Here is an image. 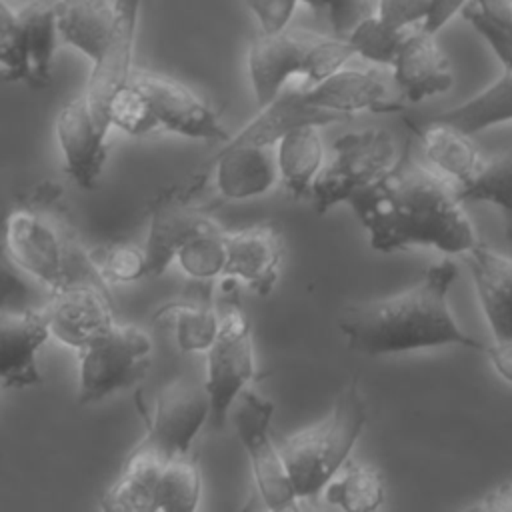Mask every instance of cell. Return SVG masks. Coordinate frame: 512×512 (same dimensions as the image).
<instances>
[{
  "label": "cell",
  "mask_w": 512,
  "mask_h": 512,
  "mask_svg": "<svg viewBox=\"0 0 512 512\" xmlns=\"http://www.w3.org/2000/svg\"><path fill=\"white\" fill-rule=\"evenodd\" d=\"M284 258V236L270 222L228 232L226 266L222 278L246 284L260 296H268L278 278Z\"/></svg>",
  "instance_id": "obj_18"
},
{
  "label": "cell",
  "mask_w": 512,
  "mask_h": 512,
  "mask_svg": "<svg viewBox=\"0 0 512 512\" xmlns=\"http://www.w3.org/2000/svg\"><path fill=\"white\" fill-rule=\"evenodd\" d=\"M320 126L306 124L284 134L276 144L278 174L294 198H310L312 184L324 166Z\"/></svg>",
  "instance_id": "obj_27"
},
{
  "label": "cell",
  "mask_w": 512,
  "mask_h": 512,
  "mask_svg": "<svg viewBox=\"0 0 512 512\" xmlns=\"http://www.w3.org/2000/svg\"><path fill=\"white\" fill-rule=\"evenodd\" d=\"M460 16H464L470 22V26L484 38V42L492 48V52L502 62V66L512 70V30H504V28H498L496 24L488 22L470 4H466L462 8Z\"/></svg>",
  "instance_id": "obj_38"
},
{
  "label": "cell",
  "mask_w": 512,
  "mask_h": 512,
  "mask_svg": "<svg viewBox=\"0 0 512 512\" xmlns=\"http://www.w3.org/2000/svg\"><path fill=\"white\" fill-rule=\"evenodd\" d=\"M22 28H24V42L26 54L30 64L32 86H46L52 74V60L56 42L60 40L56 28V16L52 2L46 0H32L18 10Z\"/></svg>",
  "instance_id": "obj_29"
},
{
  "label": "cell",
  "mask_w": 512,
  "mask_h": 512,
  "mask_svg": "<svg viewBox=\"0 0 512 512\" xmlns=\"http://www.w3.org/2000/svg\"><path fill=\"white\" fill-rule=\"evenodd\" d=\"M398 160L390 132L368 128L346 132L334 140V156L312 184V204L318 214L350 202L356 194L386 176Z\"/></svg>",
  "instance_id": "obj_7"
},
{
  "label": "cell",
  "mask_w": 512,
  "mask_h": 512,
  "mask_svg": "<svg viewBox=\"0 0 512 512\" xmlns=\"http://www.w3.org/2000/svg\"><path fill=\"white\" fill-rule=\"evenodd\" d=\"M326 502L348 512H370L384 502L382 474L360 462H346L322 490Z\"/></svg>",
  "instance_id": "obj_30"
},
{
  "label": "cell",
  "mask_w": 512,
  "mask_h": 512,
  "mask_svg": "<svg viewBox=\"0 0 512 512\" xmlns=\"http://www.w3.org/2000/svg\"><path fill=\"white\" fill-rule=\"evenodd\" d=\"M460 202H490L496 204L504 216L512 214V140L492 156L482 160L478 170L464 184H456Z\"/></svg>",
  "instance_id": "obj_31"
},
{
  "label": "cell",
  "mask_w": 512,
  "mask_h": 512,
  "mask_svg": "<svg viewBox=\"0 0 512 512\" xmlns=\"http://www.w3.org/2000/svg\"><path fill=\"white\" fill-rule=\"evenodd\" d=\"M366 420V402L356 378H352L322 420L288 436L278 446L300 500L322 494L324 486L348 462Z\"/></svg>",
  "instance_id": "obj_4"
},
{
  "label": "cell",
  "mask_w": 512,
  "mask_h": 512,
  "mask_svg": "<svg viewBox=\"0 0 512 512\" xmlns=\"http://www.w3.org/2000/svg\"><path fill=\"white\" fill-rule=\"evenodd\" d=\"M432 0H378L376 16L398 28H412L424 24L428 18Z\"/></svg>",
  "instance_id": "obj_39"
},
{
  "label": "cell",
  "mask_w": 512,
  "mask_h": 512,
  "mask_svg": "<svg viewBox=\"0 0 512 512\" xmlns=\"http://www.w3.org/2000/svg\"><path fill=\"white\" fill-rule=\"evenodd\" d=\"M238 282L224 278V300L218 304L220 324L214 342L206 354L204 388L210 398V422L220 428L234 406L236 398L254 378V346L252 328L244 308L238 302Z\"/></svg>",
  "instance_id": "obj_6"
},
{
  "label": "cell",
  "mask_w": 512,
  "mask_h": 512,
  "mask_svg": "<svg viewBox=\"0 0 512 512\" xmlns=\"http://www.w3.org/2000/svg\"><path fill=\"white\" fill-rule=\"evenodd\" d=\"M210 420V398L204 384L178 378L164 384L154 398L146 440L164 460L190 454L200 428Z\"/></svg>",
  "instance_id": "obj_13"
},
{
  "label": "cell",
  "mask_w": 512,
  "mask_h": 512,
  "mask_svg": "<svg viewBox=\"0 0 512 512\" xmlns=\"http://www.w3.org/2000/svg\"><path fill=\"white\" fill-rule=\"evenodd\" d=\"M308 4L314 12H328V0H300Z\"/></svg>",
  "instance_id": "obj_46"
},
{
  "label": "cell",
  "mask_w": 512,
  "mask_h": 512,
  "mask_svg": "<svg viewBox=\"0 0 512 512\" xmlns=\"http://www.w3.org/2000/svg\"><path fill=\"white\" fill-rule=\"evenodd\" d=\"M406 124L420 138L424 158L432 168L454 180L456 184H464L474 176L480 166L478 150L472 142V136L436 120H408Z\"/></svg>",
  "instance_id": "obj_25"
},
{
  "label": "cell",
  "mask_w": 512,
  "mask_h": 512,
  "mask_svg": "<svg viewBox=\"0 0 512 512\" xmlns=\"http://www.w3.org/2000/svg\"><path fill=\"white\" fill-rule=\"evenodd\" d=\"M58 36L88 60L102 54L114 18L112 0H54Z\"/></svg>",
  "instance_id": "obj_26"
},
{
  "label": "cell",
  "mask_w": 512,
  "mask_h": 512,
  "mask_svg": "<svg viewBox=\"0 0 512 512\" xmlns=\"http://www.w3.org/2000/svg\"><path fill=\"white\" fill-rule=\"evenodd\" d=\"M456 276V264L446 258L430 264L416 284L400 292L344 306L338 330L348 348L364 356L450 344L480 350L482 342L458 326L448 306V292Z\"/></svg>",
  "instance_id": "obj_2"
},
{
  "label": "cell",
  "mask_w": 512,
  "mask_h": 512,
  "mask_svg": "<svg viewBox=\"0 0 512 512\" xmlns=\"http://www.w3.org/2000/svg\"><path fill=\"white\" fill-rule=\"evenodd\" d=\"M110 126L120 128L130 136H144L160 130L148 98L132 82L122 86L108 106Z\"/></svg>",
  "instance_id": "obj_36"
},
{
  "label": "cell",
  "mask_w": 512,
  "mask_h": 512,
  "mask_svg": "<svg viewBox=\"0 0 512 512\" xmlns=\"http://www.w3.org/2000/svg\"><path fill=\"white\" fill-rule=\"evenodd\" d=\"M214 292L216 280L190 278L176 300L162 304L154 312L156 320H174L176 342L182 352H206L214 342L220 324Z\"/></svg>",
  "instance_id": "obj_22"
},
{
  "label": "cell",
  "mask_w": 512,
  "mask_h": 512,
  "mask_svg": "<svg viewBox=\"0 0 512 512\" xmlns=\"http://www.w3.org/2000/svg\"><path fill=\"white\" fill-rule=\"evenodd\" d=\"M470 0H432L428 18L424 20V28L432 34H438L454 16H458L462 12V8L468 4Z\"/></svg>",
  "instance_id": "obj_43"
},
{
  "label": "cell",
  "mask_w": 512,
  "mask_h": 512,
  "mask_svg": "<svg viewBox=\"0 0 512 512\" xmlns=\"http://www.w3.org/2000/svg\"><path fill=\"white\" fill-rule=\"evenodd\" d=\"M368 0H328V18L334 34L346 36L354 24L370 14Z\"/></svg>",
  "instance_id": "obj_41"
},
{
  "label": "cell",
  "mask_w": 512,
  "mask_h": 512,
  "mask_svg": "<svg viewBox=\"0 0 512 512\" xmlns=\"http://www.w3.org/2000/svg\"><path fill=\"white\" fill-rule=\"evenodd\" d=\"M272 414V400L244 388L232 406V424L246 450L262 504L268 510H296L300 498L294 490L280 448L272 440Z\"/></svg>",
  "instance_id": "obj_9"
},
{
  "label": "cell",
  "mask_w": 512,
  "mask_h": 512,
  "mask_svg": "<svg viewBox=\"0 0 512 512\" xmlns=\"http://www.w3.org/2000/svg\"><path fill=\"white\" fill-rule=\"evenodd\" d=\"M348 204L378 252L426 246L444 254H466L480 242L456 182L416 162L410 142L394 168Z\"/></svg>",
  "instance_id": "obj_1"
},
{
  "label": "cell",
  "mask_w": 512,
  "mask_h": 512,
  "mask_svg": "<svg viewBox=\"0 0 512 512\" xmlns=\"http://www.w3.org/2000/svg\"><path fill=\"white\" fill-rule=\"evenodd\" d=\"M40 310L50 338L74 350L118 322L112 310L110 284L102 274L80 276L62 284L50 292Z\"/></svg>",
  "instance_id": "obj_11"
},
{
  "label": "cell",
  "mask_w": 512,
  "mask_h": 512,
  "mask_svg": "<svg viewBox=\"0 0 512 512\" xmlns=\"http://www.w3.org/2000/svg\"><path fill=\"white\" fill-rule=\"evenodd\" d=\"M114 2V18L112 28L106 40V46L96 62H92V74L88 78L84 100L94 114V118L106 126L108 120V106L112 96L130 82L132 76V56H134V42H136V26H138V12L140 0H112Z\"/></svg>",
  "instance_id": "obj_14"
},
{
  "label": "cell",
  "mask_w": 512,
  "mask_h": 512,
  "mask_svg": "<svg viewBox=\"0 0 512 512\" xmlns=\"http://www.w3.org/2000/svg\"><path fill=\"white\" fill-rule=\"evenodd\" d=\"M470 510H498V512H512V480L504 482L490 492H486L478 502L468 506Z\"/></svg>",
  "instance_id": "obj_44"
},
{
  "label": "cell",
  "mask_w": 512,
  "mask_h": 512,
  "mask_svg": "<svg viewBox=\"0 0 512 512\" xmlns=\"http://www.w3.org/2000/svg\"><path fill=\"white\" fill-rule=\"evenodd\" d=\"M78 352V402L92 404L136 384L152 352L150 336L134 326L116 322Z\"/></svg>",
  "instance_id": "obj_8"
},
{
  "label": "cell",
  "mask_w": 512,
  "mask_h": 512,
  "mask_svg": "<svg viewBox=\"0 0 512 512\" xmlns=\"http://www.w3.org/2000/svg\"><path fill=\"white\" fill-rule=\"evenodd\" d=\"M344 120H348V116L308 104L302 96V88L282 90L274 100L260 106V112L244 124L240 132L232 134L228 142L276 146L284 134L298 126H326Z\"/></svg>",
  "instance_id": "obj_23"
},
{
  "label": "cell",
  "mask_w": 512,
  "mask_h": 512,
  "mask_svg": "<svg viewBox=\"0 0 512 512\" xmlns=\"http://www.w3.org/2000/svg\"><path fill=\"white\" fill-rule=\"evenodd\" d=\"M2 240L14 264L50 292L90 274H102L66 210L62 188L36 184L10 208Z\"/></svg>",
  "instance_id": "obj_3"
},
{
  "label": "cell",
  "mask_w": 512,
  "mask_h": 512,
  "mask_svg": "<svg viewBox=\"0 0 512 512\" xmlns=\"http://www.w3.org/2000/svg\"><path fill=\"white\" fill-rule=\"evenodd\" d=\"M428 120L444 122L468 136L496 124L512 122V70L504 68V72L492 84L474 94L470 100L428 116Z\"/></svg>",
  "instance_id": "obj_28"
},
{
  "label": "cell",
  "mask_w": 512,
  "mask_h": 512,
  "mask_svg": "<svg viewBox=\"0 0 512 512\" xmlns=\"http://www.w3.org/2000/svg\"><path fill=\"white\" fill-rule=\"evenodd\" d=\"M206 180L208 172L202 170L186 184L168 186L150 200L144 240L146 278L160 276L172 262H176L180 248L214 220L200 204Z\"/></svg>",
  "instance_id": "obj_10"
},
{
  "label": "cell",
  "mask_w": 512,
  "mask_h": 512,
  "mask_svg": "<svg viewBox=\"0 0 512 512\" xmlns=\"http://www.w3.org/2000/svg\"><path fill=\"white\" fill-rule=\"evenodd\" d=\"M390 70L400 98L408 102H422L444 94L454 84L448 56L440 48L436 34L428 32L422 24L408 30Z\"/></svg>",
  "instance_id": "obj_17"
},
{
  "label": "cell",
  "mask_w": 512,
  "mask_h": 512,
  "mask_svg": "<svg viewBox=\"0 0 512 512\" xmlns=\"http://www.w3.org/2000/svg\"><path fill=\"white\" fill-rule=\"evenodd\" d=\"M0 68L4 82L32 84L20 14L4 0H0Z\"/></svg>",
  "instance_id": "obj_35"
},
{
  "label": "cell",
  "mask_w": 512,
  "mask_h": 512,
  "mask_svg": "<svg viewBox=\"0 0 512 512\" xmlns=\"http://www.w3.org/2000/svg\"><path fill=\"white\" fill-rule=\"evenodd\" d=\"M228 232L210 220L198 234H194L176 254V264L188 278L218 280L226 266Z\"/></svg>",
  "instance_id": "obj_33"
},
{
  "label": "cell",
  "mask_w": 512,
  "mask_h": 512,
  "mask_svg": "<svg viewBox=\"0 0 512 512\" xmlns=\"http://www.w3.org/2000/svg\"><path fill=\"white\" fill-rule=\"evenodd\" d=\"M50 338L40 308L0 310V384L30 388L42 382L38 352Z\"/></svg>",
  "instance_id": "obj_20"
},
{
  "label": "cell",
  "mask_w": 512,
  "mask_h": 512,
  "mask_svg": "<svg viewBox=\"0 0 512 512\" xmlns=\"http://www.w3.org/2000/svg\"><path fill=\"white\" fill-rule=\"evenodd\" d=\"M260 24V32L284 30L300 0H244Z\"/></svg>",
  "instance_id": "obj_40"
},
{
  "label": "cell",
  "mask_w": 512,
  "mask_h": 512,
  "mask_svg": "<svg viewBox=\"0 0 512 512\" xmlns=\"http://www.w3.org/2000/svg\"><path fill=\"white\" fill-rule=\"evenodd\" d=\"M108 284H128L146 278L144 246L134 242H114L96 260Z\"/></svg>",
  "instance_id": "obj_37"
},
{
  "label": "cell",
  "mask_w": 512,
  "mask_h": 512,
  "mask_svg": "<svg viewBox=\"0 0 512 512\" xmlns=\"http://www.w3.org/2000/svg\"><path fill=\"white\" fill-rule=\"evenodd\" d=\"M130 82L148 98L160 130L214 144H224L230 138L218 112L180 80L148 70H132Z\"/></svg>",
  "instance_id": "obj_12"
},
{
  "label": "cell",
  "mask_w": 512,
  "mask_h": 512,
  "mask_svg": "<svg viewBox=\"0 0 512 512\" xmlns=\"http://www.w3.org/2000/svg\"><path fill=\"white\" fill-rule=\"evenodd\" d=\"M204 172L214 174L216 190L228 200H248L266 194L276 180V146L224 142L204 164Z\"/></svg>",
  "instance_id": "obj_19"
},
{
  "label": "cell",
  "mask_w": 512,
  "mask_h": 512,
  "mask_svg": "<svg viewBox=\"0 0 512 512\" xmlns=\"http://www.w3.org/2000/svg\"><path fill=\"white\" fill-rule=\"evenodd\" d=\"M506 236H508V240L512 242V214L506 216Z\"/></svg>",
  "instance_id": "obj_47"
},
{
  "label": "cell",
  "mask_w": 512,
  "mask_h": 512,
  "mask_svg": "<svg viewBox=\"0 0 512 512\" xmlns=\"http://www.w3.org/2000/svg\"><path fill=\"white\" fill-rule=\"evenodd\" d=\"M408 30L410 28H398L384 22L372 10L358 24L352 26V30L346 34V40L350 42L356 56H362L372 64H382L390 68Z\"/></svg>",
  "instance_id": "obj_34"
},
{
  "label": "cell",
  "mask_w": 512,
  "mask_h": 512,
  "mask_svg": "<svg viewBox=\"0 0 512 512\" xmlns=\"http://www.w3.org/2000/svg\"><path fill=\"white\" fill-rule=\"evenodd\" d=\"M24 276L26 274L8 256V250H6L2 234H0V310L6 308L4 306L6 300H12L16 296L26 294V280H24Z\"/></svg>",
  "instance_id": "obj_42"
},
{
  "label": "cell",
  "mask_w": 512,
  "mask_h": 512,
  "mask_svg": "<svg viewBox=\"0 0 512 512\" xmlns=\"http://www.w3.org/2000/svg\"><path fill=\"white\" fill-rule=\"evenodd\" d=\"M164 462L146 440H140L126 456L116 480L102 494L100 506L110 512H154L156 482Z\"/></svg>",
  "instance_id": "obj_24"
},
{
  "label": "cell",
  "mask_w": 512,
  "mask_h": 512,
  "mask_svg": "<svg viewBox=\"0 0 512 512\" xmlns=\"http://www.w3.org/2000/svg\"><path fill=\"white\" fill-rule=\"evenodd\" d=\"M54 130L66 174L80 188L92 190L106 164V134L110 128L94 118L80 94L60 108Z\"/></svg>",
  "instance_id": "obj_16"
},
{
  "label": "cell",
  "mask_w": 512,
  "mask_h": 512,
  "mask_svg": "<svg viewBox=\"0 0 512 512\" xmlns=\"http://www.w3.org/2000/svg\"><path fill=\"white\" fill-rule=\"evenodd\" d=\"M392 74L376 68H346L332 72L324 80L304 86L302 96L308 104L352 116L354 112H396L402 108Z\"/></svg>",
  "instance_id": "obj_15"
},
{
  "label": "cell",
  "mask_w": 512,
  "mask_h": 512,
  "mask_svg": "<svg viewBox=\"0 0 512 512\" xmlns=\"http://www.w3.org/2000/svg\"><path fill=\"white\" fill-rule=\"evenodd\" d=\"M482 312L496 340H512V256L478 242L466 254Z\"/></svg>",
  "instance_id": "obj_21"
},
{
  "label": "cell",
  "mask_w": 512,
  "mask_h": 512,
  "mask_svg": "<svg viewBox=\"0 0 512 512\" xmlns=\"http://www.w3.org/2000/svg\"><path fill=\"white\" fill-rule=\"evenodd\" d=\"M356 56L346 36L284 28L260 32L248 48V76L258 106L274 100L294 76L312 86Z\"/></svg>",
  "instance_id": "obj_5"
},
{
  "label": "cell",
  "mask_w": 512,
  "mask_h": 512,
  "mask_svg": "<svg viewBox=\"0 0 512 512\" xmlns=\"http://www.w3.org/2000/svg\"><path fill=\"white\" fill-rule=\"evenodd\" d=\"M486 354L494 372L512 382V340H496V344L486 348Z\"/></svg>",
  "instance_id": "obj_45"
},
{
  "label": "cell",
  "mask_w": 512,
  "mask_h": 512,
  "mask_svg": "<svg viewBox=\"0 0 512 512\" xmlns=\"http://www.w3.org/2000/svg\"><path fill=\"white\" fill-rule=\"evenodd\" d=\"M200 470L190 454L168 458L158 474L154 512H190L200 500Z\"/></svg>",
  "instance_id": "obj_32"
}]
</instances>
